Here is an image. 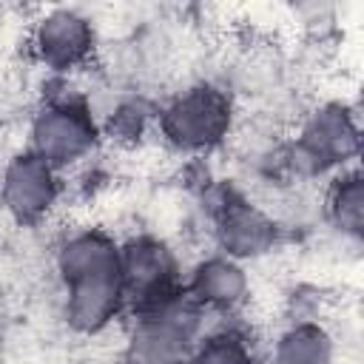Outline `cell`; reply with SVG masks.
<instances>
[{
	"label": "cell",
	"mask_w": 364,
	"mask_h": 364,
	"mask_svg": "<svg viewBox=\"0 0 364 364\" xmlns=\"http://www.w3.org/2000/svg\"><path fill=\"white\" fill-rule=\"evenodd\" d=\"M236 94L216 80H193L168 94L154 111L159 142L188 159H205L225 148L239 131Z\"/></svg>",
	"instance_id": "cell-3"
},
{
	"label": "cell",
	"mask_w": 364,
	"mask_h": 364,
	"mask_svg": "<svg viewBox=\"0 0 364 364\" xmlns=\"http://www.w3.org/2000/svg\"><path fill=\"white\" fill-rule=\"evenodd\" d=\"M65 176L34 151L14 148L0 165V210L17 228L46 225L63 205Z\"/></svg>",
	"instance_id": "cell-8"
},
{
	"label": "cell",
	"mask_w": 364,
	"mask_h": 364,
	"mask_svg": "<svg viewBox=\"0 0 364 364\" xmlns=\"http://www.w3.org/2000/svg\"><path fill=\"white\" fill-rule=\"evenodd\" d=\"M210 321L185 287L156 304L131 310L122 321L117 364H188L193 344Z\"/></svg>",
	"instance_id": "cell-5"
},
{
	"label": "cell",
	"mask_w": 364,
	"mask_h": 364,
	"mask_svg": "<svg viewBox=\"0 0 364 364\" xmlns=\"http://www.w3.org/2000/svg\"><path fill=\"white\" fill-rule=\"evenodd\" d=\"M208 230L216 253H225L242 264L270 259L284 242L282 219L239 188H219L213 205H208Z\"/></svg>",
	"instance_id": "cell-7"
},
{
	"label": "cell",
	"mask_w": 364,
	"mask_h": 364,
	"mask_svg": "<svg viewBox=\"0 0 364 364\" xmlns=\"http://www.w3.org/2000/svg\"><path fill=\"white\" fill-rule=\"evenodd\" d=\"M31 63L51 80H74L91 68L100 51V31L91 14L77 6H48L26 23L23 40Z\"/></svg>",
	"instance_id": "cell-6"
},
{
	"label": "cell",
	"mask_w": 364,
	"mask_h": 364,
	"mask_svg": "<svg viewBox=\"0 0 364 364\" xmlns=\"http://www.w3.org/2000/svg\"><path fill=\"white\" fill-rule=\"evenodd\" d=\"M88 364H117V358L114 361H88Z\"/></svg>",
	"instance_id": "cell-14"
},
{
	"label": "cell",
	"mask_w": 364,
	"mask_h": 364,
	"mask_svg": "<svg viewBox=\"0 0 364 364\" xmlns=\"http://www.w3.org/2000/svg\"><path fill=\"white\" fill-rule=\"evenodd\" d=\"M264 364H341V341L324 316H287L264 347Z\"/></svg>",
	"instance_id": "cell-11"
},
{
	"label": "cell",
	"mask_w": 364,
	"mask_h": 364,
	"mask_svg": "<svg viewBox=\"0 0 364 364\" xmlns=\"http://www.w3.org/2000/svg\"><path fill=\"white\" fill-rule=\"evenodd\" d=\"M60 88L46 91L28 114L26 148L57 168L65 179L85 168L105 139L102 119L74 80H54Z\"/></svg>",
	"instance_id": "cell-4"
},
{
	"label": "cell",
	"mask_w": 364,
	"mask_h": 364,
	"mask_svg": "<svg viewBox=\"0 0 364 364\" xmlns=\"http://www.w3.org/2000/svg\"><path fill=\"white\" fill-rule=\"evenodd\" d=\"M188 364H264V347L245 318H213Z\"/></svg>",
	"instance_id": "cell-12"
},
{
	"label": "cell",
	"mask_w": 364,
	"mask_h": 364,
	"mask_svg": "<svg viewBox=\"0 0 364 364\" xmlns=\"http://www.w3.org/2000/svg\"><path fill=\"white\" fill-rule=\"evenodd\" d=\"M182 287L210 318H242L253 304L250 267L216 250L185 267Z\"/></svg>",
	"instance_id": "cell-10"
},
{
	"label": "cell",
	"mask_w": 364,
	"mask_h": 364,
	"mask_svg": "<svg viewBox=\"0 0 364 364\" xmlns=\"http://www.w3.org/2000/svg\"><path fill=\"white\" fill-rule=\"evenodd\" d=\"M321 216L344 242L358 245L364 233V176L358 165L344 168L324 179Z\"/></svg>",
	"instance_id": "cell-13"
},
{
	"label": "cell",
	"mask_w": 364,
	"mask_h": 364,
	"mask_svg": "<svg viewBox=\"0 0 364 364\" xmlns=\"http://www.w3.org/2000/svg\"><path fill=\"white\" fill-rule=\"evenodd\" d=\"M119 273L131 313L179 293L185 262L168 236L156 230H139L119 239Z\"/></svg>",
	"instance_id": "cell-9"
},
{
	"label": "cell",
	"mask_w": 364,
	"mask_h": 364,
	"mask_svg": "<svg viewBox=\"0 0 364 364\" xmlns=\"http://www.w3.org/2000/svg\"><path fill=\"white\" fill-rule=\"evenodd\" d=\"M361 122L358 108L341 97H327L296 117L282 136L279 162L290 182H324L358 165Z\"/></svg>",
	"instance_id": "cell-2"
},
{
	"label": "cell",
	"mask_w": 364,
	"mask_h": 364,
	"mask_svg": "<svg viewBox=\"0 0 364 364\" xmlns=\"http://www.w3.org/2000/svg\"><path fill=\"white\" fill-rule=\"evenodd\" d=\"M57 313L77 338H102L122 330L128 299L119 273V236L100 225L68 228L51 250Z\"/></svg>",
	"instance_id": "cell-1"
}]
</instances>
